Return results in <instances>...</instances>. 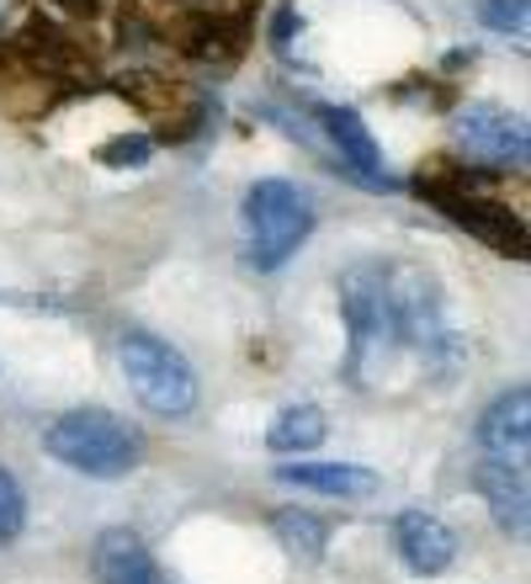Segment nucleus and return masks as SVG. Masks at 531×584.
<instances>
[{"instance_id":"nucleus-18","label":"nucleus","mask_w":531,"mask_h":584,"mask_svg":"<svg viewBox=\"0 0 531 584\" xmlns=\"http://www.w3.org/2000/svg\"><path fill=\"white\" fill-rule=\"evenodd\" d=\"M59 5H70V11H90L96 0H59Z\"/></svg>"},{"instance_id":"nucleus-10","label":"nucleus","mask_w":531,"mask_h":584,"mask_svg":"<svg viewBox=\"0 0 531 584\" xmlns=\"http://www.w3.org/2000/svg\"><path fill=\"white\" fill-rule=\"evenodd\" d=\"M473 484H479V495L490 500L494 521H499V532H510V537H527V521H531L527 467L484 458V462H479V473H473Z\"/></svg>"},{"instance_id":"nucleus-11","label":"nucleus","mask_w":531,"mask_h":584,"mask_svg":"<svg viewBox=\"0 0 531 584\" xmlns=\"http://www.w3.org/2000/svg\"><path fill=\"white\" fill-rule=\"evenodd\" d=\"M90 569H96V584H160L165 574L155 569L149 547L138 532L128 526H112L96 537V552H90Z\"/></svg>"},{"instance_id":"nucleus-12","label":"nucleus","mask_w":531,"mask_h":584,"mask_svg":"<svg viewBox=\"0 0 531 584\" xmlns=\"http://www.w3.org/2000/svg\"><path fill=\"white\" fill-rule=\"evenodd\" d=\"M325 436L329 425L319 404H287L282 415L271 419V430H266V447L271 452H314Z\"/></svg>"},{"instance_id":"nucleus-19","label":"nucleus","mask_w":531,"mask_h":584,"mask_svg":"<svg viewBox=\"0 0 531 584\" xmlns=\"http://www.w3.org/2000/svg\"><path fill=\"white\" fill-rule=\"evenodd\" d=\"M160 584H170V580H160Z\"/></svg>"},{"instance_id":"nucleus-13","label":"nucleus","mask_w":531,"mask_h":584,"mask_svg":"<svg viewBox=\"0 0 531 584\" xmlns=\"http://www.w3.org/2000/svg\"><path fill=\"white\" fill-rule=\"evenodd\" d=\"M271 532H277V543L292 552V558H303V563H319L325 558V521L319 515H309V510H282L277 521H271Z\"/></svg>"},{"instance_id":"nucleus-2","label":"nucleus","mask_w":531,"mask_h":584,"mask_svg":"<svg viewBox=\"0 0 531 584\" xmlns=\"http://www.w3.org/2000/svg\"><path fill=\"white\" fill-rule=\"evenodd\" d=\"M340 314H346V377L351 382H372V373L388 367V356L399 351L394 340V314H388V292H383V266L362 260L340 277Z\"/></svg>"},{"instance_id":"nucleus-17","label":"nucleus","mask_w":531,"mask_h":584,"mask_svg":"<svg viewBox=\"0 0 531 584\" xmlns=\"http://www.w3.org/2000/svg\"><path fill=\"white\" fill-rule=\"evenodd\" d=\"M298 38H303V16H298V5H282V11L271 16V48L282 53L287 64L298 59Z\"/></svg>"},{"instance_id":"nucleus-4","label":"nucleus","mask_w":531,"mask_h":584,"mask_svg":"<svg viewBox=\"0 0 531 584\" xmlns=\"http://www.w3.org/2000/svg\"><path fill=\"white\" fill-rule=\"evenodd\" d=\"M118 362H123V377L133 388V399L149 410V415H192L197 404V377L186 367V356L176 345H165L160 334H144V330H128L118 340Z\"/></svg>"},{"instance_id":"nucleus-6","label":"nucleus","mask_w":531,"mask_h":584,"mask_svg":"<svg viewBox=\"0 0 531 584\" xmlns=\"http://www.w3.org/2000/svg\"><path fill=\"white\" fill-rule=\"evenodd\" d=\"M314 118L325 127L329 160H335L340 175H351L367 192H394V175L383 170V155H377V144H372V133L357 107H314Z\"/></svg>"},{"instance_id":"nucleus-8","label":"nucleus","mask_w":531,"mask_h":584,"mask_svg":"<svg viewBox=\"0 0 531 584\" xmlns=\"http://www.w3.org/2000/svg\"><path fill=\"white\" fill-rule=\"evenodd\" d=\"M479 447H484V458H494V462L527 467V458H531V393L527 388L499 393L490 410H484V419H479Z\"/></svg>"},{"instance_id":"nucleus-15","label":"nucleus","mask_w":531,"mask_h":584,"mask_svg":"<svg viewBox=\"0 0 531 584\" xmlns=\"http://www.w3.org/2000/svg\"><path fill=\"white\" fill-rule=\"evenodd\" d=\"M527 16H531L527 0H479V22H484L490 33L521 38V33H527Z\"/></svg>"},{"instance_id":"nucleus-7","label":"nucleus","mask_w":531,"mask_h":584,"mask_svg":"<svg viewBox=\"0 0 531 584\" xmlns=\"http://www.w3.org/2000/svg\"><path fill=\"white\" fill-rule=\"evenodd\" d=\"M394 552H399V563L414 580H436V574H447L451 563H457V537H451V526L442 515L405 510L394 521Z\"/></svg>"},{"instance_id":"nucleus-14","label":"nucleus","mask_w":531,"mask_h":584,"mask_svg":"<svg viewBox=\"0 0 531 584\" xmlns=\"http://www.w3.org/2000/svg\"><path fill=\"white\" fill-rule=\"evenodd\" d=\"M27 526V500H22V484L0 467V547H11Z\"/></svg>"},{"instance_id":"nucleus-9","label":"nucleus","mask_w":531,"mask_h":584,"mask_svg":"<svg viewBox=\"0 0 531 584\" xmlns=\"http://www.w3.org/2000/svg\"><path fill=\"white\" fill-rule=\"evenodd\" d=\"M277 478L309 495H329V500H372L383 489V478L357 462H282Z\"/></svg>"},{"instance_id":"nucleus-3","label":"nucleus","mask_w":531,"mask_h":584,"mask_svg":"<svg viewBox=\"0 0 531 584\" xmlns=\"http://www.w3.org/2000/svg\"><path fill=\"white\" fill-rule=\"evenodd\" d=\"M245 229H250V266L277 271L314 234V203H309L303 186H292L282 175L255 181L245 192Z\"/></svg>"},{"instance_id":"nucleus-16","label":"nucleus","mask_w":531,"mask_h":584,"mask_svg":"<svg viewBox=\"0 0 531 584\" xmlns=\"http://www.w3.org/2000/svg\"><path fill=\"white\" fill-rule=\"evenodd\" d=\"M149 149H155V144H149L144 133H133V138L123 133V138L101 144V166H112V170H138L144 160H149Z\"/></svg>"},{"instance_id":"nucleus-1","label":"nucleus","mask_w":531,"mask_h":584,"mask_svg":"<svg viewBox=\"0 0 531 584\" xmlns=\"http://www.w3.org/2000/svg\"><path fill=\"white\" fill-rule=\"evenodd\" d=\"M48 458L85 478H123L138 467V436L107 410H70L43 430Z\"/></svg>"},{"instance_id":"nucleus-5","label":"nucleus","mask_w":531,"mask_h":584,"mask_svg":"<svg viewBox=\"0 0 531 584\" xmlns=\"http://www.w3.org/2000/svg\"><path fill=\"white\" fill-rule=\"evenodd\" d=\"M457 144L473 155V160H484L490 170H521L531 155V138H527V123L516 118V112H505V107H494V101H473V107H462L457 112Z\"/></svg>"}]
</instances>
